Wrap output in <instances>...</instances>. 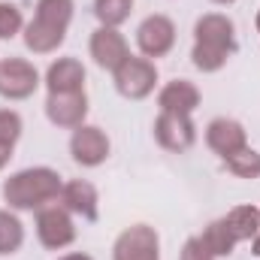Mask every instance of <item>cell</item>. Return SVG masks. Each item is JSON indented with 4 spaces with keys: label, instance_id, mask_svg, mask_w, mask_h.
<instances>
[{
    "label": "cell",
    "instance_id": "cell-7",
    "mask_svg": "<svg viewBox=\"0 0 260 260\" xmlns=\"http://www.w3.org/2000/svg\"><path fill=\"white\" fill-rule=\"evenodd\" d=\"M37 70L34 64L21 61V58H9L0 64V94L9 97V100H24L37 91Z\"/></svg>",
    "mask_w": 260,
    "mask_h": 260
},
{
    "label": "cell",
    "instance_id": "cell-28",
    "mask_svg": "<svg viewBox=\"0 0 260 260\" xmlns=\"http://www.w3.org/2000/svg\"><path fill=\"white\" fill-rule=\"evenodd\" d=\"M215 3H233V0H215Z\"/></svg>",
    "mask_w": 260,
    "mask_h": 260
},
{
    "label": "cell",
    "instance_id": "cell-21",
    "mask_svg": "<svg viewBox=\"0 0 260 260\" xmlns=\"http://www.w3.org/2000/svg\"><path fill=\"white\" fill-rule=\"evenodd\" d=\"M133 9V0H94V12L103 21V27H115L121 24Z\"/></svg>",
    "mask_w": 260,
    "mask_h": 260
},
{
    "label": "cell",
    "instance_id": "cell-22",
    "mask_svg": "<svg viewBox=\"0 0 260 260\" xmlns=\"http://www.w3.org/2000/svg\"><path fill=\"white\" fill-rule=\"evenodd\" d=\"M21 136V118L12 109H0V145H15V139Z\"/></svg>",
    "mask_w": 260,
    "mask_h": 260
},
{
    "label": "cell",
    "instance_id": "cell-29",
    "mask_svg": "<svg viewBox=\"0 0 260 260\" xmlns=\"http://www.w3.org/2000/svg\"><path fill=\"white\" fill-rule=\"evenodd\" d=\"M257 30H260V12H257Z\"/></svg>",
    "mask_w": 260,
    "mask_h": 260
},
{
    "label": "cell",
    "instance_id": "cell-6",
    "mask_svg": "<svg viewBox=\"0 0 260 260\" xmlns=\"http://www.w3.org/2000/svg\"><path fill=\"white\" fill-rule=\"evenodd\" d=\"M136 43H139V52L148 55V58H164L173 43H176V27L167 15H148L139 30H136Z\"/></svg>",
    "mask_w": 260,
    "mask_h": 260
},
{
    "label": "cell",
    "instance_id": "cell-12",
    "mask_svg": "<svg viewBox=\"0 0 260 260\" xmlns=\"http://www.w3.org/2000/svg\"><path fill=\"white\" fill-rule=\"evenodd\" d=\"M85 112H88L85 91H79V94H49V100H46V115L58 127H82Z\"/></svg>",
    "mask_w": 260,
    "mask_h": 260
},
{
    "label": "cell",
    "instance_id": "cell-9",
    "mask_svg": "<svg viewBox=\"0 0 260 260\" xmlns=\"http://www.w3.org/2000/svg\"><path fill=\"white\" fill-rule=\"evenodd\" d=\"M115 260H157V233L145 224L124 230L115 242Z\"/></svg>",
    "mask_w": 260,
    "mask_h": 260
},
{
    "label": "cell",
    "instance_id": "cell-19",
    "mask_svg": "<svg viewBox=\"0 0 260 260\" xmlns=\"http://www.w3.org/2000/svg\"><path fill=\"white\" fill-rule=\"evenodd\" d=\"M24 242L21 221L9 212H0V254H15Z\"/></svg>",
    "mask_w": 260,
    "mask_h": 260
},
{
    "label": "cell",
    "instance_id": "cell-11",
    "mask_svg": "<svg viewBox=\"0 0 260 260\" xmlns=\"http://www.w3.org/2000/svg\"><path fill=\"white\" fill-rule=\"evenodd\" d=\"M91 58L100 67H106V70L115 73V70L130 58L124 37H121L115 27H100V30H94V37H91Z\"/></svg>",
    "mask_w": 260,
    "mask_h": 260
},
{
    "label": "cell",
    "instance_id": "cell-18",
    "mask_svg": "<svg viewBox=\"0 0 260 260\" xmlns=\"http://www.w3.org/2000/svg\"><path fill=\"white\" fill-rule=\"evenodd\" d=\"M200 242H203V248H206L212 257H218V254H230V251H233L236 236L230 233L227 221L221 218V221H215V224H209V227H206V233L200 236Z\"/></svg>",
    "mask_w": 260,
    "mask_h": 260
},
{
    "label": "cell",
    "instance_id": "cell-20",
    "mask_svg": "<svg viewBox=\"0 0 260 260\" xmlns=\"http://www.w3.org/2000/svg\"><path fill=\"white\" fill-rule=\"evenodd\" d=\"M224 164H227V170L233 173V176H239V179H254L260 176V154L254 148H239L236 154H230V157H224Z\"/></svg>",
    "mask_w": 260,
    "mask_h": 260
},
{
    "label": "cell",
    "instance_id": "cell-25",
    "mask_svg": "<svg viewBox=\"0 0 260 260\" xmlns=\"http://www.w3.org/2000/svg\"><path fill=\"white\" fill-rule=\"evenodd\" d=\"M9 154H12V148H9V145H0V170H3V164L9 160Z\"/></svg>",
    "mask_w": 260,
    "mask_h": 260
},
{
    "label": "cell",
    "instance_id": "cell-10",
    "mask_svg": "<svg viewBox=\"0 0 260 260\" xmlns=\"http://www.w3.org/2000/svg\"><path fill=\"white\" fill-rule=\"evenodd\" d=\"M70 151H73L76 164L97 167L109 157V139L100 127H76L73 139H70Z\"/></svg>",
    "mask_w": 260,
    "mask_h": 260
},
{
    "label": "cell",
    "instance_id": "cell-17",
    "mask_svg": "<svg viewBox=\"0 0 260 260\" xmlns=\"http://www.w3.org/2000/svg\"><path fill=\"white\" fill-rule=\"evenodd\" d=\"M227 227H230V233L236 236V242H242V239H254L260 230V212L254 206H236L227 218Z\"/></svg>",
    "mask_w": 260,
    "mask_h": 260
},
{
    "label": "cell",
    "instance_id": "cell-24",
    "mask_svg": "<svg viewBox=\"0 0 260 260\" xmlns=\"http://www.w3.org/2000/svg\"><path fill=\"white\" fill-rule=\"evenodd\" d=\"M182 260H212V254L203 248L200 239H188L185 248H182Z\"/></svg>",
    "mask_w": 260,
    "mask_h": 260
},
{
    "label": "cell",
    "instance_id": "cell-1",
    "mask_svg": "<svg viewBox=\"0 0 260 260\" xmlns=\"http://www.w3.org/2000/svg\"><path fill=\"white\" fill-rule=\"evenodd\" d=\"M236 52V37H233V21L224 15H206L197 21V46H194V64L206 73L221 70L227 58Z\"/></svg>",
    "mask_w": 260,
    "mask_h": 260
},
{
    "label": "cell",
    "instance_id": "cell-5",
    "mask_svg": "<svg viewBox=\"0 0 260 260\" xmlns=\"http://www.w3.org/2000/svg\"><path fill=\"white\" fill-rule=\"evenodd\" d=\"M154 82H157V70L145 58H127L115 70V88L130 100H142L145 94H151Z\"/></svg>",
    "mask_w": 260,
    "mask_h": 260
},
{
    "label": "cell",
    "instance_id": "cell-15",
    "mask_svg": "<svg viewBox=\"0 0 260 260\" xmlns=\"http://www.w3.org/2000/svg\"><path fill=\"white\" fill-rule=\"evenodd\" d=\"M200 106V91L188 79H176L160 91V112H176V115H191Z\"/></svg>",
    "mask_w": 260,
    "mask_h": 260
},
{
    "label": "cell",
    "instance_id": "cell-2",
    "mask_svg": "<svg viewBox=\"0 0 260 260\" xmlns=\"http://www.w3.org/2000/svg\"><path fill=\"white\" fill-rule=\"evenodd\" d=\"M61 188L64 185H61V176L55 170L37 167V170H24V173L12 176L3 185V197L15 209H43V206L58 200Z\"/></svg>",
    "mask_w": 260,
    "mask_h": 260
},
{
    "label": "cell",
    "instance_id": "cell-23",
    "mask_svg": "<svg viewBox=\"0 0 260 260\" xmlns=\"http://www.w3.org/2000/svg\"><path fill=\"white\" fill-rule=\"evenodd\" d=\"M21 30V12L12 3H0V40H9Z\"/></svg>",
    "mask_w": 260,
    "mask_h": 260
},
{
    "label": "cell",
    "instance_id": "cell-26",
    "mask_svg": "<svg viewBox=\"0 0 260 260\" xmlns=\"http://www.w3.org/2000/svg\"><path fill=\"white\" fill-rule=\"evenodd\" d=\"M254 254L260 257V230H257V236H254Z\"/></svg>",
    "mask_w": 260,
    "mask_h": 260
},
{
    "label": "cell",
    "instance_id": "cell-14",
    "mask_svg": "<svg viewBox=\"0 0 260 260\" xmlns=\"http://www.w3.org/2000/svg\"><path fill=\"white\" fill-rule=\"evenodd\" d=\"M206 142H209V148L218 151L221 157H230V154H236L239 148H245V130H242V124H236V121L218 118V121H212L209 130H206Z\"/></svg>",
    "mask_w": 260,
    "mask_h": 260
},
{
    "label": "cell",
    "instance_id": "cell-4",
    "mask_svg": "<svg viewBox=\"0 0 260 260\" xmlns=\"http://www.w3.org/2000/svg\"><path fill=\"white\" fill-rule=\"evenodd\" d=\"M37 233L46 248H67L76 239V227L70 221V212L58 203H49L37 215Z\"/></svg>",
    "mask_w": 260,
    "mask_h": 260
},
{
    "label": "cell",
    "instance_id": "cell-16",
    "mask_svg": "<svg viewBox=\"0 0 260 260\" xmlns=\"http://www.w3.org/2000/svg\"><path fill=\"white\" fill-rule=\"evenodd\" d=\"M61 203H64L67 212H76V215H82L88 221L97 218V191H94L91 182H82V179L67 182L61 188Z\"/></svg>",
    "mask_w": 260,
    "mask_h": 260
},
{
    "label": "cell",
    "instance_id": "cell-3",
    "mask_svg": "<svg viewBox=\"0 0 260 260\" xmlns=\"http://www.w3.org/2000/svg\"><path fill=\"white\" fill-rule=\"evenodd\" d=\"M70 18H73V0H40L37 15H34V21L27 24V34H24L27 49L40 52V55L55 52L64 43Z\"/></svg>",
    "mask_w": 260,
    "mask_h": 260
},
{
    "label": "cell",
    "instance_id": "cell-8",
    "mask_svg": "<svg viewBox=\"0 0 260 260\" xmlns=\"http://www.w3.org/2000/svg\"><path fill=\"white\" fill-rule=\"evenodd\" d=\"M154 136L167 151H188L194 145V124L188 115H176V112H160L154 121Z\"/></svg>",
    "mask_w": 260,
    "mask_h": 260
},
{
    "label": "cell",
    "instance_id": "cell-13",
    "mask_svg": "<svg viewBox=\"0 0 260 260\" xmlns=\"http://www.w3.org/2000/svg\"><path fill=\"white\" fill-rule=\"evenodd\" d=\"M46 82H49V94H79L85 91V67L76 58H61L49 67Z\"/></svg>",
    "mask_w": 260,
    "mask_h": 260
},
{
    "label": "cell",
    "instance_id": "cell-27",
    "mask_svg": "<svg viewBox=\"0 0 260 260\" xmlns=\"http://www.w3.org/2000/svg\"><path fill=\"white\" fill-rule=\"evenodd\" d=\"M64 260H91L88 254H70V257H64Z\"/></svg>",
    "mask_w": 260,
    "mask_h": 260
}]
</instances>
